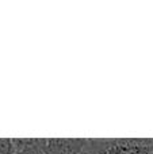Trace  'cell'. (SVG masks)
<instances>
[{"instance_id": "cell-3", "label": "cell", "mask_w": 153, "mask_h": 154, "mask_svg": "<svg viewBox=\"0 0 153 154\" xmlns=\"http://www.w3.org/2000/svg\"><path fill=\"white\" fill-rule=\"evenodd\" d=\"M16 154H43V153H42V150L37 146V139H34V143H33L31 146H29L27 149L22 150V152L16 153Z\"/></svg>"}, {"instance_id": "cell-1", "label": "cell", "mask_w": 153, "mask_h": 154, "mask_svg": "<svg viewBox=\"0 0 153 154\" xmlns=\"http://www.w3.org/2000/svg\"><path fill=\"white\" fill-rule=\"evenodd\" d=\"M89 154H153V139H88Z\"/></svg>"}, {"instance_id": "cell-2", "label": "cell", "mask_w": 153, "mask_h": 154, "mask_svg": "<svg viewBox=\"0 0 153 154\" xmlns=\"http://www.w3.org/2000/svg\"><path fill=\"white\" fill-rule=\"evenodd\" d=\"M43 154H89L88 139H37Z\"/></svg>"}]
</instances>
